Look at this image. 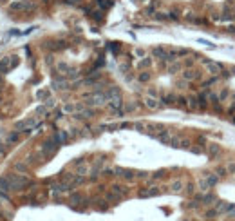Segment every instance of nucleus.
Returning <instances> with one entry per match:
<instances>
[{"mask_svg": "<svg viewBox=\"0 0 235 221\" xmlns=\"http://www.w3.org/2000/svg\"><path fill=\"white\" fill-rule=\"evenodd\" d=\"M6 178H7V181H9L11 190H20L22 187L29 185V178L24 176V174H9V176H6Z\"/></svg>", "mask_w": 235, "mask_h": 221, "instance_id": "nucleus-1", "label": "nucleus"}, {"mask_svg": "<svg viewBox=\"0 0 235 221\" xmlns=\"http://www.w3.org/2000/svg\"><path fill=\"white\" fill-rule=\"evenodd\" d=\"M89 98V105H94V107H98V105H103L105 102H107V96H105V93H96V94H92V96H87Z\"/></svg>", "mask_w": 235, "mask_h": 221, "instance_id": "nucleus-2", "label": "nucleus"}, {"mask_svg": "<svg viewBox=\"0 0 235 221\" xmlns=\"http://www.w3.org/2000/svg\"><path fill=\"white\" fill-rule=\"evenodd\" d=\"M56 147H58V141L53 138V140L45 141V145H43V152H45V154H53L54 150H56Z\"/></svg>", "mask_w": 235, "mask_h": 221, "instance_id": "nucleus-3", "label": "nucleus"}, {"mask_svg": "<svg viewBox=\"0 0 235 221\" xmlns=\"http://www.w3.org/2000/svg\"><path fill=\"white\" fill-rule=\"evenodd\" d=\"M203 62L206 63V67H208V71H210V73H212V74H219V73H221V71H223V67H221L219 63H214V62H210V60H204V58H203Z\"/></svg>", "mask_w": 235, "mask_h": 221, "instance_id": "nucleus-4", "label": "nucleus"}, {"mask_svg": "<svg viewBox=\"0 0 235 221\" xmlns=\"http://www.w3.org/2000/svg\"><path fill=\"white\" fill-rule=\"evenodd\" d=\"M183 78H184L186 82H192V80H197V78H199V73H197V71H192V69H188V71L183 73Z\"/></svg>", "mask_w": 235, "mask_h": 221, "instance_id": "nucleus-5", "label": "nucleus"}, {"mask_svg": "<svg viewBox=\"0 0 235 221\" xmlns=\"http://www.w3.org/2000/svg\"><path fill=\"white\" fill-rule=\"evenodd\" d=\"M215 210L219 212V214H223V212H230V210H233V205H232V203H219Z\"/></svg>", "mask_w": 235, "mask_h": 221, "instance_id": "nucleus-6", "label": "nucleus"}, {"mask_svg": "<svg viewBox=\"0 0 235 221\" xmlns=\"http://www.w3.org/2000/svg\"><path fill=\"white\" fill-rule=\"evenodd\" d=\"M112 194H116L118 198H123V196L127 194V189L121 187V185H114V187H112Z\"/></svg>", "mask_w": 235, "mask_h": 221, "instance_id": "nucleus-7", "label": "nucleus"}, {"mask_svg": "<svg viewBox=\"0 0 235 221\" xmlns=\"http://www.w3.org/2000/svg\"><path fill=\"white\" fill-rule=\"evenodd\" d=\"M157 192H159V190L156 189V187H154V189H147V190H141V192H139V198H150V196H156Z\"/></svg>", "mask_w": 235, "mask_h": 221, "instance_id": "nucleus-8", "label": "nucleus"}, {"mask_svg": "<svg viewBox=\"0 0 235 221\" xmlns=\"http://www.w3.org/2000/svg\"><path fill=\"white\" fill-rule=\"evenodd\" d=\"M145 105L149 107V109H157L159 104H157V100H156V98H145Z\"/></svg>", "mask_w": 235, "mask_h": 221, "instance_id": "nucleus-9", "label": "nucleus"}, {"mask_svg": "<svg viewBox=\"0 0 235 221\" xmlns=\"http://www.w3.org/2000/svg\"><path fill=\"white\" fill-rule=\"evenodd\" d=\"M94 114L91 109H80L78 111V114H76V118H91V116Z\"/></svg>", "mask_w": 235, "mask_h": 221, "instance_id": "nucleus-10", "label": "nucleus"}, {"mask_svg": "<svg viewBox=\"0 0 235 221\" xmlns=\"http://www.w3.org/2000/svg\"><path fill=\"white\" fill-rule=\"evenodd\" d=\"M67 138H69V134H67V132H64V131H60V132L54 136V140H56L58 143H65V141H67Z\"/></svg>", "mask_w": 235, "mask_h": 221, "instance_id": "nucleus-11", "label": "nucleus"}, {"mask_svg": "<svg viewBox=\"0 0 235 221\" xmlns=\"http://www.w3.org/2000/svg\"><path fill=\"white\" fill-rule=\"evenodd\" d=\"M170 132H166V131H163V132H161L159 136H157V140H159V141H163V143H168V141H170Z\"/></svg>", "mask_w": 235, "mask_h": 221, "instance_id": "nucleus-12", "label": "nucleus"}, {"mask_svg": "<svg viewBox=\"0 0 235 221\" xmlns=\"http://www.w3.org/2000/svg\"><path fill=\"white\" fill-rule=\"evenodd\" d=\"M53 87L54 89H64V87H67V82H65V80H54Z\"/></svg>", "mask_w": 235, "mask_h": 221, "instance_id": "nucleus-13", "label": "nucleus"}, {"mask_svg": "<svg viewBox=\"0 0 235 221\" xmlns=\"http://www.w3.org/2000/svg\"><path fill=\"white\" fill-rule=\"evenodd\" d=\"M181 189H183V181H179V179H175V181L172 183V190H174V192H179Z\"/></svg>", "mask_w": 235, "mask_h": 221, "instance_id": "nucleus-14", "label": "nucleus"}, {"mask_svg": "<svg viewBox=\"0 0 235 221\" xmlns=\"http://www.w3.org/2000/svg\"><path fill=\"white\" fill-rule=\"evenodd\" d=\"M215 174H217V178H224L226 174H228L226 172V167H217L215 168Z\"/></svg>", "mask_w": 235, "mask_h": 221, "instance_id": "nucleus-15", "label": "nucleus"}, {"mask_svg": "<svg viewBox=\"0 0 235 221\" xmlns=\"http://www.w3.org/2000/svg\"><path fill=\"white\" fill-rule=\"evenodd\" d=\"M226 172H228V174H235V161H230V163L226 165Z\"/></svg>", "mask_w": 235, "mask_h": 221, "instance_id": "nucleus-16", "label": "nucleus"}, {"mask_svg": "<svg viewBox=\"0 0 235 221\" xmlns=\"http://www.w3.org/2000/svg\"><path fill=\"white\" fill-rule=\"evenodd\" d=\"M208 152H210V156H217V154H219V147H217V145H210Z\"/></svg>", "mask_w": 235, "mask_h": 221, "instance_id": "nucleus-17", "label": "nucleus"}, {"mask_svg": "<svg viewBox=\"0 0 235 221\" xmlns=\"http://www.w3.org/2000/svg\"><path fill=\"white\" fill-rule=\"evenodd\" d=\"M150 63H152V58H145V60L139 62V67H141V69H143V67H150Z\"/></svg>", "mask_w": 235, "mask_h": 221, "instance_id": "nucleus-18", "label": "nucleus"}, {"mask_svg": "<svg viewBox=\"0 0 235 221\" xmlns=\"http://www.w3.org/2000/svg\"><path fill=\"white\" fill-rule=\"evenodd\" d=\"M15 168H16V170H18V172H25V170H27V165H25V163H20V161H18V163H16V165H15Z\"/></svg>", "mask_w": 235, "mask_h": 221, "instance_id": "nucleus-19", "label": "nucleus"}, {"mask_svg": "<svg viewBox=\"0 0 235 221\" xmlns=\"http://www.w3.org/2000/svg\"><path fill=\"white\" fill-rule=\"evenodd\" d=\"M80 201H83V198L80 194H73L71 196V203H80Z\"/></svg>", "mask_w": 235, "mask_h": 221, "instance_id": "nucleus-20", "label": "nucleus"}, {"mask_svg": "<svg viewBox=\"0 0 235 221\" xmlns=\"http://www.w3.org/2000/svg\"><path fill=\"white\" fill-rule=\"evenodd\" d=\"M150 80V74L149 73H141L139 74V82H149Z\"/></svg>", "mask_w": 235, "mask_h": 221, "instance_id": "nucleus-21", "label": "nucleus"}, {"mask_svg": "<svg viewBox=\"0 0 235 221\" xmlns=\"http://www.w3.org/2000/svg\"><path fill=\"white\" fill-rule=\"evenodd\" d=\"M215 216H219V212L215 210V209H214V210H208V212H206V218H210V219H212V218H215Z\"/></svg>", "mask_w": 235, "mask_h": 221, "instance_id": "nucleus-22", "label": "nucleus"}, {"mask_svg": "<svg viewBox=\"0 0 235 221\" xmlns=\"http://www.w3.org/2000/svg\"><path fill=\"white\" fill-rule=\"evenodd\" d=\"M228 94H230V93H228V89H223V91H221V94H219V100H226Z\"/></svg>", "mask_w": 235, "mask_h": 221, "instance_id": "nucleus-23", "label": "nucleus"}, {"mask_svg": "<svg viewBox=\"0 0 235 221\" xmlns=\"http://www.w3.org/2000/svg\"><path fill=\"white\" fill-rule=\"evenodd\" d=\"M6 69H7V58H4L0 62V71H6Z\"/></svg>", "mask_w": 235, "mask_h": 221, "instance_id": "nucleus-24", "label": "nucleus"}, {"mask_svg": "<svg viewBox=\"0 0 235 221\" xmlns=\"http://www.w3.org/2000/svg\"><path fill=\"white\" fill-rule=\"evenodd\" d=\"M18 140V134H9L7 136V143H13V141H16Z\"/></svg>", "mask_w": 235, "mask_h": 221, "instance_id": "nucleus-25", "label": "nucleus"}, {"mask_svg": "<svg viewBox=\"0 0 235 221\" xmlns=\"http://www.w3.org/2000/svg\"><path fill=\"white\" fill-rule=\"evenodd\" d=\"M67 69H69V67H67L65 63H58V71H60V73H64V71H67Z\"/></svg>", "mask_w": 235, "mask_h": 221, "instance_id": "nucleus-26", "label": "nucleus"}, {"mask_svg": "<svg viewBox=\"0 0 235 221\" xmlns=\"http://www.w3.org/2000/svg\"><path fill=\"white\" fill-rule=\"evenodd\" d=\"M179 67H181L179 63H174V65H170V73H172V71H179Z\"/></svg>", "mask_w": 235, "mask_h": 221, "instance_id": "nucleus-27", "label": "nucleus"}, {"mask_svg": "<svg viewBox=\"0 0 235 221\" xmlns=\"http://www.w3.org/2000/svg\"><path fill=\"white\" fill-rule=\"evenodd\" d=\"M2 150H4V145H0V152H2Z\"/></svg>", "mask_w": 235, "mask_h": 221, "instance_id": "nucleus-28", "label": "nucleus"}, {"mask_svg": "<svg viewBox=\"0 0 235 221\" xmlns=\"http://www.w3.org/2000/svg\"><path fill=\"white\" fill-rule=\"evenodd\" d=\"M232 122H233V123H235V116H233V118H232Z\"/></svg>", "mask_w": 235, "mask_h": 221, "instance_id": "nucleus-29", "label": "nucleus"}]
</instances>
